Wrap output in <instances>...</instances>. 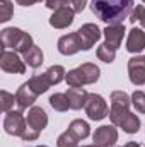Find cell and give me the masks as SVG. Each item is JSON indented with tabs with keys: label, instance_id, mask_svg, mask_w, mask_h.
<instances>
[{
	"label": "cell",
	"instance_id": "obj_1",
	"mask_svg": "<svg viewBox=\"0 0 145 147\" xmlns=\"http://www.w3.org/2000/svg\"><path fill=\"white\" fill-rule=\"evenodd\" d=\"M135 0H91V10L106 24H121L133 12Z\"/></svg>",
	"mask_w": 145,
	"mask_h": 147
},
{
	"label": "cell",
	"instance_id": "obj_2",
	"mask_svg": "<svg viewBox=\"0 0 145 147\" xmlns=\"http://www.w3.org/2000/svg\"><path fill=\"white\" fill-rule=\"evenodd\" d=\"M0 41H2V50L12 48L17 53H26L34 45L31 34H28L17 28H5L0 33Z\"/></svg>",
	"mask_w": 145,
	"mask_h": 147
},
{
	"label": "cell",
	"instance_id": "obj_3",
	"mask_svg": "<svg viewBox=\"0 0 145 147\" xmlns=\"http://www.w3.org/2000/svg\"><path fill=\"white\" fill-rule=\"evenodd\" d=\"M99 75H101V70L96 63H91V62H85L82 63L80 67L73 69L67 74L65 80L70 87H82L85 84H94L99 80Z\"/></svg>",
	"mask_w": 145,
	"mask_h": 147
},
{
	"label": "cell",
	"instance_id": "obj_4",
	"mask_svg": "<svg viewBox=\"0 0 145 147\" xmlns=\"http://www.w3.org/2000/svg\"><path fill=\"white\" fill-rule=\"evenodd\" d=\"M109 120L114 127L123 128V132H126V134H137L140 130V118L137 115H133L130 110L111 108L109 110Z\"/></svg>",
	"mask_w": 145,
	"mask_h": 147
},
{
	"label": "cell",
	"instance_id": "obj_5",
	"mask_svg": "<svg viewBox=\"0 0 145 147\" xmlns=\"http://www.w3.org/2000/svg\"><path fill=\"white\" fill-rule=\"evenodd\" d=\"M3 128L9 135H14V137H21L26 134V128H28V120L26 116L22 115V110H12L9 113H5V118H3Z\"/></svg>",
	"mask_w": 145,
	"mask_h": 147
},
{
	"label": "cell",
	"instance_id": "obj_6",
	"mask_svg": "<svg viewBox=\"0 0 145 147\" xmlns=\"http://www.w3.org/2000/svg\"><path fill=\"white\" fill-rule=\"evenodd\" d=\"M84 110L87 113V116L94 121H99L109 115V108L104 101V98L101 94H96V92H89V98H87Z\"/></svg>",
	"mask_w": 145,
	"mask_h": 147
},
{
	"label": "cell",
	"instance_id": "obj_7",
	"mask_svg": "<svg viewBox=\"0 0 145 147\" xmlns=\"http://www.w3.org/2000/svg\"><path fill=\"white\" fill-rule=\"evenodd\" d=\"M0 67L2 70L7 74H24L26 72V62L24 58H21L17 55V51H7V50H2V55H0Z\"/></svg>",
	"mask_w": 145,
	"mask_h": 147
},
{
	"label": "cell",
	"instance_id": "obj_8",
	"mask_svg": "<svg viewBox=\"0 0 145 147\" xmlns=\"http://www.w3.org/2000/svg\"><path fill=\"white\" fill-rule=\"evenodd\" d=\"M77 34H79L80 41H82V50H84V51H89V50L101 39V36H103L101 29H99L96 24H92V22H87V24H84L82 28H79V29H77Z\"/></svg>",
	"mask_w": 145,
	"mask_h": 147
},
{
	"label": "cell",
	"instance_id": "obj_9",
	"mask_svg": "<svg viewBox=\"0 0 145 147\" xmlns=\"http://www.w3.org/2000/svg\"><path fill=\"white\" fill-rule=\"evenodd\" d=\"M92 140L99 147H113L118 142V130L114 128V125H103L96 128Z\"/></svg>",
	"mask_w": 145,
	"mask_h": 147
},
{
	"label": "cell",
	"instance_id": "obj_10",
	"mask_svg": "<svg viewBox=\"0 0 145 147\" xmlns=\"http://www.w3.org/2000/svg\"><path fill=\"white\" fill-rule=\"evenodd\" d=\"M128 77L130 82L135 86L145 84V58L144 57H133L128 60Z\"/></svg>",
	"mask_w": 145,
	"mask_h": 147
},
{
	"label": "cell",
	"instance_id": "obj_11",
	"mask_svg": "<svg viewBox=\"0 0 145 147\" xmlns=\"http://www.w3.org/2000/svg\"><path fill=\"white\" fill-rule=\"evenodd\" d=\"M73 16H75V12L68 5H65L62 9H56L53 12V16L50 17V26L55 28V29H65L73 22Z\"/></svg>",
	"mask_w": 145,
	"mask_h": 147
},
{
	"label": "cell",
	"instance_id": "obj_12",
	"mask_svg": "<svg viewBox=\"0 0 145 147\" xmlns=\"http://www.w3.org/2000/svg\"><path fill=\"white\" fill-rule=\"evenodd\" d=\"M82 50V41L77 34V31L72 33V34H65L58 39V51L62 55H75Z\"/></svg>",
	"mask_w": 145,
	"mask_h": 147
},
{
	"label": "cell",
	"instance_id": "obj_13",
	"mask_svg": "<svg viewBox=\"0 0 145 147\" xmlns=\"http://www.w3.org/2000/svg\"><path fill=\"white\" fill-rule=\"evenodd\" d=\"M28 127L31 128V130H34V132H41V130H44L46 128V125H48V115H46V111L43 110V108H39V106H33L29 113H28Z\"/></svg>",
	"mask_w": 145,
	"mask_h": 147
},
{
	"label": "cell",
	"instance_id": "obj_14",
	"mask_svg": "<svg viewBox=\"0 0 145 147\" xmlns=\"http://www.w3.org/2000/svg\"><path fill=\"white\" fill-rule=\"evenodd\" d=\"M15 99H17L19 110H26V108H33L34 101L38 99V94L33 91V87L29 86V82H24V84L17 89Z\"/></svg>",
	"mask_w": 145,
	"mask_h": 147
},
{
	"label": "cell",
	"instance_id": "obj_15",
	"mask_svg": "<svg viewBox=\"0 0 145 147\" xmlns=\"http://www.w3.org/2000/svg\"><path fill=\"white\" fill-rule=\"evenodd\" d=\"M103 33H104V38H106L104 43L109 45L111 48L118 50V48L121 46L123 36H125V26H123V24H108Z\"/></svg>",
	"mask_w": 145,
	"mask_h": 147
},
{
	"label": "cell",
	"instance_id": "obj_16",
	"mask_svg": "<svg viewBox=\"0 0 145 147\" xmlns=\"http://www.w3.org/2000/svg\"><path fill=\"white\" fill-rule=\"evenodd\" d=\"M145 50V33L144 29H138V28H133L128 34L126 39V51L130 53H140Z\"/></svg>",
	"mask_w": 145,
	"mask_h": 147
},
{
	"label": "cell",
	"instance_id": "obj_17",
	"mask_svg": "<svg viewBox=\"0 0 145 147\" xmlns=\"http://www.w3.org/2000/svg\"><path fill=\"white\" fill-rule=\"evenodd\" d=\"M65 94H67V98L70 101V110L84 108L85 103H87V98H89V92L84 87H70Z\"/></svg>",
	"mask_w": 145,
	"mask_h": 147
},
{
	"label": "cell",
	"instance_id": "obj_18",
	"mask_svg": "<svg viewBox=\"0 0 145 147\" xmlns=\"http://www.w3.org/2000/svg\"><path fill=\"white\" fill-rule=\"evenodd\" d=\"M22 57H24L26 65H29V67H33V69L41 67V63L44 62V60H43V51H41V48L36 46V45H33L26 53H22Z\"/></svg>",
	"mask_w": 145,
	"mask_h": 147
},
{
	"label": "cell",
	"instance_id": "obj_19",
	"mask_svg": "<svg viewBox=\"0 0 145 147\" xmlns=\"http://www.w3.org/2000/svg\"><path fill=\"white\" fill-rule=\"evenodd\" d=\"M132 98L125 91H113L111 92V108L116 110H130Z\"/></svg>",
	"mask_w": 145,
	"mask_h": 147
},
{
	"label": "cell",
	"instance_id": "obj_20",
	"mask_svg": "<svg viewBox=\"0 0 145 147\" xmlns=\"http://www.w3.org/2000/svg\"><path fill=\"white\" fill-rule=\"evenodd\" d=\"M28 82H29V86L33 87V91L36 92L38 96H39V94H43V92H46V91L51 87V84H50V80H48L46 74H38V75H33Z\"/></svg>",
	"mask_w": 145,
	"mask_h": 147
},
{
	"label": "cell",
	"instance_id": "obj_21",
	"mask_svg": "<svg viewBox=\"0 0 145 147\" xmlns=\"http://www.w3.org/2000/svg\"><path fill=\"white\" fill-rule=\"evenodd\" d=\"M68 130L72 132L79 140L87 139V137H89V134H91V127H89V123H87V121H84V120H73L72 123L68 125Z\"/></svg>",
	"mask_w": 145,
	"mask_h": 147
},
{
	"label": "cell",
	"instance_id": "obj_22",
	"mask_svg": "<svg viewBox=\"0 0 145 147\" xmlns=\"http://www.w3.org/2000/svg\"><path fill=\"white\" fill-rule=\"evenodd\" d=\"M50 105H51V108L55 111H60V113L70 110V101H68L67 94H63V92L51 94L50 96Z\"/></svg>",
	"mask_w": 145,
	"mask_h": 147
},
{
	"label": "cell",
	"instance_id": "obj_23",
	"mask_svg": "<svg viewBox=\"0 0 145 147\" xmlns=\"http://www.w3.org/2000/svg\"><path fill=\"white\" fill-rule=\"evenodd\" d=\"M44 74H46V77H48V80H50V84H51V86L60 84V82L67 77L65 69H63L62 65H53V67H50Z\"/></svg>",
	"mask_w": 145,
	"mask_h": 147
},
{
	"label": "cell",
	"instance_id": "obj_24",
	"mask_svg": "<svg viewBox=\"0 0 145 147\" xmlns=\"http://www.w3.org/2000/svg\"><path fill=\"white\" fill-rule=\"evenodd\" d=\"M97 58L103 60L104 63H113L114 58H116V50L111 48V46L106 45V43H103V45L97 48Z\"/></svg>",
	"mask_w": 145,
	"mask_h": 147
},
{
	"label": "cell",
	"instance_id": "obj_25",
	"mask_svg": "<svg viewBox=\"0 0 145 147\" xmlns=\"http://www.w3.org/2000/svg\"><path fill=\"white\" fill-rule=\"evenodd\" d=\"M56 147H79V139L70 130H67L56 139Z\"/></svg>",
	"mask_w": 145,
	"mask_h": 147
},
{
	"label": "cell",
	"instance_id": "obj_26",
	"mask_svg": "<svg viewBox=\"0 0 145 147\" xmlns=\"http://www.w3.org/2000/svg\"><path fill=\"white\" fill-rule=\"evenodd\" d=\"M0 101H2V111H3V113L12 111L14 105H17L15 94H10V92H7V91H0Z\"/></svg>",
	"mask_w": 145,
	"mask_h": 147
},
{
	"label": "cell",
	"instance_id": "obj_27",
	"mask_svg": "<svg viewBox=\"0 0 145 147\" xmlns=\"http://www.w3.org/2000/svg\"><path fill=\"white\" fill-rule=\"evenodd\" d=\"M14 16V5L10 0H0V22H7L10 21V17Z\"/></svg>",
	"mask_w": 145,
	"mask_h": 147
},
{
	"label": "cell",
	"instance_id": "obj_28",
	"mask_svg": "<svg viewBox=\"0 0 145 147\" xmlns=\"http://www.w3.org/2000/svg\"><path fill=\"white\" fill-rule=\"evenodd\" d=\"M130 22H138L145 29V5H137L133 9V12L130 14Z\"/></svg>",
	"mask_w": 145,
	"mask_h": 147
},
{
	"label": "cell",
	"instance_id": "obj_29",
	"mask_svg": "<svg viewBox=\"0 0 145 147\" xmlns=\"http://www.w3.org/2000/svg\"><path fill=\"white\" fill-rule=\"evenodd\" d=\"M132 105L135 106V110L138 113H145V92L135 91L132 94Z\"/></svg>",
	"mask_w": 145,
	"mask_h": 147
},
{
	"label": "cell",
	"instance_id": "obj_30",
	"mask_svg": "<svg viewBox=\"0 0 145 147\" xmlns=\"http://www.w3.org/2000/svg\"><path fill=\"white\" fill-rule=\"evenodd\" d=\"M70 9H72L75 14H80L84 9H85V5H87V0H68V3H67Z\"/></svg>",
	"mask_w": 145,
	"mask_h": 147
},
{
	"label": "cell",
	"instance_id": "obj_31",
	"mask_svg": "<svg viewBox=\"0 0 145 147\" xmlns=\"http://www.w3.org/2000/svg\"><path fill=\"white\" fill-rule=\"evenodd\" d=\"M19 5H24V7H31V5H34L36 2H39V0H15Z\"/></svg>",
	"mask_w": 145,
	"mask_h": 147
},
{
	"label": "cell",
	"instance_id": "obj_32",
	"mask_svg": "<svg viewBox=\"0 0 145 147\" xmlns=\"http://www.w3.org/2000/svg\"><path fill=\"white\" fill-rule=\"evenodd\" d=\"M123 147H140V144H138V142H133V140H130V142H126Z\"/></svg>",
	"mask_w": 145,
	"mask_h": 147
},
{
	"label": "cell",
	"instance_id": "obj_33",
	"mask_svg": "<svg viewBox=\"0 0 145 147\" xmlns=\"http://www.w3.org/2000/svg\"><path fill=\"white\" fill-rule=\"evenodd\" d=\"M82 147H99V146H96V144H92V146H82Z\"/></svg>",
	"mask_w": 145,
	"mask_h": 147
},
{
	"label": "cell",
	"instance_id": "obj_34",
	"mask_svg": "<svg viewBox=\"0 0 145 147\" xmlns=\"http://www.w3.org/2000/svg\"><path fill=\"white\" fill-rule=\"evenodd\" d=\"M36 147H48V146H36Z\"/></svg>",
	"mask_w": 145,
	"mask_h": 147
},
{
	"label": "cell",
	"instance_id": "obj_35",
	"mask_svg": "<svg viewBox=\"0 0 145 147\" xmlns=\"http://www.w3.org/2000/svg\"><path fill=\"white\" fill-rule=\"evenodd\" d=\"M142 2H144V3H145V0H142Z\"/></svg>",
	"mask_w": 145,
	"mask_h": 147
},
{
	"label": "cell",
	"instance_id": "obj_36",
	"mask_svg": "<svg viewBox=\"0 0 145 147\" xmlns=\"http://www.w3.org/2000/svg\"><path fill=\"white\" fill-rule=\"evenodd\" d=\"M39 2H41V0H39ZM43 2H44V0H43Z\"/></svg>",
	"mask_w": 145,
	"mask_h": 147
},
{
	"label": "cell",
	"instance_id": "obj_37",
	"mask_svg": "<svg viewBox=\"0 0 145 147\" xmlns=\"http://www.w3.org/2000/svg\"><path fill=\"white\" fill-rule=\"evenodd\" d=\"M144 58H145V57H144Z\"/></svg>",
	"mask_w": 145,
	"mask_h": 147
}]
</instances>
